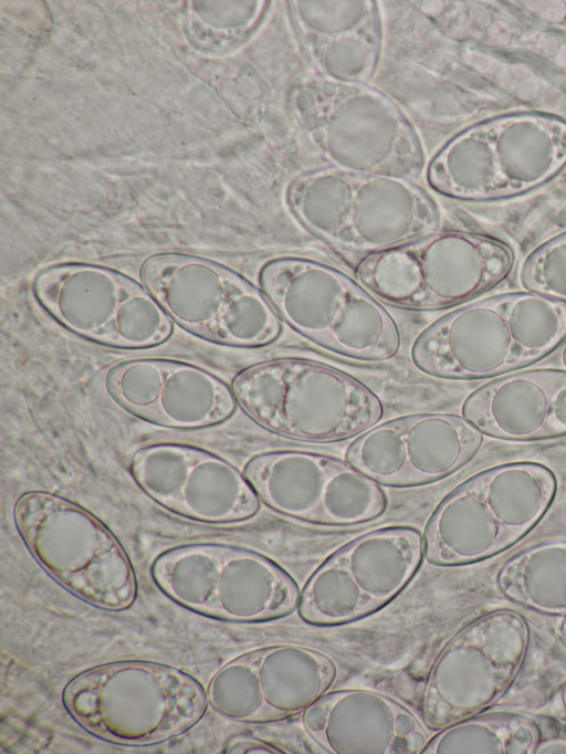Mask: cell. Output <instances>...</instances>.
Wrapping results in <instances>:
<instances>
[{
  "label": "cell",
  "instance_id": "5bb4252c",
  "mask_svg": "<svg viewBox=\"0 0 566 754\" xmlns=\"http://www.w3.org/2000/svg\"><path fill=\"white\" fill-rule=\"evenodd\" d=\"M422 535L395 526L366 533L332 554L310 577L298 599L307 624L335 626L368 616L410 583L423 558Z\"/></svg>",
  "mask_w": 566,
  "mask_h": 754
},
{
  "label": "cell",
  "instance_id": "9a60e30c",
  "mask_svg": "<svg viewBox=\"0 0 566 754\" xmlns=\"http://www.w3.org/2000/svg\"><path fill=\"white\" fill-rule=\"evenodd\" d=\"M244 475L268 507L308 523L356 525L377 519L387 507L378 483L348 462L323 454L261 453L249 460Z\"/></svg>",
  "mask_w": 566,
  "mask_h": 754
},
{
  "label": "cell",
  "instance_id": "83f0119b",
  "mask_svg": "<svg viewBox=\"0 0 566 754\" xmlns=\"http://www.w3.org/2000/svg\"><path fill=\"white\" fill-rule=\"evenodd\" d=\"M560 697H562L563 705L566 710V680L564 681V683L562 685Z\"/></svg>",
  "mask_w": 566,
  "mask_h": 754
},
{
  "label": "cell",
  "instance_id": "9c48e42d",
  "mask_svg": "<svg viewBox=\"0 0 566 754\" xmlns=\"http://www.w3.org/2000/svg\"><path fill=\"white\" fill-rule=\"evenodd\" d=\"M158 588L193 612L233 622H260L292 612L300 591L268 557L242 547L197 543L160 554L151 566Z\"/></svg>",
  "mask_w": 566,
  "mask_h": 754
},
{
  "label": "cell",
  "instance_id": "2e32d148",
  "mask_svg": "<svg viewBox=\"0 0 566 754\" xmlns=\"http://www.w3.org/2000/svg\"><path fill=\"white\" fill-rule=\"evenodd\" d=\"M337 676L334 660L294 643L264 646L223 664L208 687V702L239 723L276 722L302 714L329 691Z\"/></svg>",
  "mask_w": 566,
  "mask_h": 754
},
{
  "label": "cell",
  "instance_id": "ba28073f",
  "mask_svg": "<svg viewBox=\"0 0 566 754\" xmlns=\"http://www.w3.org/2000/svg\"><path fill=\"white\" fill-rule=\"evenodd\" d=\"M13 517L32 556L70 593L105 610L133 605V565L116 536L90 511L61 495L31 491L18 499Z\"/></svg>",
  "mask_w": 566,
  "mask_h": 754
},
{
  "label": "cell",
  "instance_id": "4316f807",
  "mask_svg": "<svg viewBox=\"0 0 566 754\" xmlns=\"http://www.w3.org/2000/svg\"><path fill=\"white\" fill-rule=\"evenodd\" d=\"M557 636L562 645L566 648V617L563 618L557 628Z\"/></svg>",
  "mask_w": 566,
  "mask_h": 754
},
{
  "label": "cell",
  "instance_id": "4fadbf2b",
  "mask_svg": "<svg viewBox=\"0 0 566 754\" xmlns=\"http://www.w3.org/2000/svg\"><path fill=\"white\" fill-rule=\"evenodd\" d=\"M33 291L62 326L103 345L147 348L171 334L169 316L148 290L106 268L55 265L36 275Z\"/></svg>",
  "mask_w": 566,
  "mask_h": 754
},
{
  "label": "cell",
  "instance_id": "d6986e66",
  "mask_svg": "<svg viewBox=\"0 0 566 754\" xmlns=\"http://www.w3.org/2000/svg\"><path fill=\"white\" fill-rule=\"evenodd\" d=\"M106 385L130 413L155 425L199 429L223 422L235 410L232 389L211 373L182 362L138 358L115 366Z\"/></svg>",
  "mask_w": 566,
  "mask_h": 754
},
{
  "label": "cell",
  "instance_id": "484cf974",
  "mask_svg": "<svg viewBox=\"0 0 566 754\" xmlns=\"http://www.w3.org/2000/svg\"><path fill=\"white\" fill-rule=\"evenodd\" d=\"M535 754H566V736H545Z\"/></svg>",
  "mask_w": 566,
  "mask_h": 754
},
{
  "label": "cell",
  "instance_id": "52a82bcc",
  "mask_svg": "<svg viewBox=\"0 0 566 754\" xmlns=\"http://www.w3.org/2000/svg\"><path fill=\"white\" fill-rule=\"evenodd\" d=\"M565 167L566 121L546 113H515L461 135L434 164L430 182L452 198L490 201L534 190Z\"/></svg>",
  "mask_w": 566,
  "mask_h": 754
},
{
  "label": "cell",
  "instance_id": "7a4b0ae2",
  "mask_svg": "<svg viewBox=\"0 0 566 754\" xmlns=\"http://www.w3.org/2000/svg\"><path fill=\"white\" fill-rule=\"evenodd\" d=\"M62 703L90 734L120 745H151L178 736L205 714L200 683L171 666L124 660L87 669L67 682Z\"/></svg>",
  "mask_w": 566,
  "mask_h": 754
},
{
  "label": "cell",
  "instance_id": "e0dca14e",
  "mask_svg": "<svg viewBox=\"0 0 566 754\" xmlns=\"http://www.w3.org/2000/svg\"><path fill=\"white\" fill-rule=\"evenodd\" d=\"M482 442L463 416L413 413L367 429L348 447L346 462L378 484L417 486L460 470Z\"/></svg>",
  "mask_w": 566,
  "mask_h": 754
},
{
  "label": "cell",
  "instance_id": "f1b7e54d",
  "mask_svg": "<svg viewBox=\"0 0 566 754\" xmlns=\"http://www.w3.org/2000/svg\"><path fill=\"white\" fill-rule=\"evenodd\" d=\"M563 359H564V363L566 365V348H565L564 354H563Z\"/></svg>",
  "mask_w": 566,
  "mask_h": 754
},
{
  "label": "cell",
  "instance_id": "277c9868",
  "mask_svg": "<svg viewBox=\"0 0 566 754\" xmlns=\"http://www.w3.org/2000/svg\"><path fill=\"white\" fill-rule=\"evenodd\" d=\"M259 287L282 322L336 354L363 362L392 358L399 327L359 282L325 263L297 256L266 261Z\"/></svg>",
  "mask_w": 566,
  "mask_h": 754
},
{
  "label": "cell",
  "instance_id": "cb8c5ba5",
  "mask_svg": "<svg viewBox=\"0 0 566 754\" xmlns=\"http://www.w3.org/2000/svg\"><path fill=\"white\" fill-rule=\"evenodd\" d=\"M521 282L527 291L566 304V232L527 256L521 270Z\"/></svg>",
  "mask_w": 566,
  "mask_h": 754
},
{
  "label": "cell",
  "instance_id": "8992f818",
  "mask_svg": "<svg viewBox=\"0 0 566 754\" xmlns=\"http://www.w3.org/2000/svg\"><path fill=\"white\" fill-rule=\"evenodd\" d=\"M514 252L494 237L444 231L366 255L355 276L380 302L409 311L454 306L503 282Z\"/></svg>",
  "mask_w": 566,
  "mask_h": 754
},
{
  "label": "cell",
  "instance_id": "ffe728a7",
  "mask_svg": "<svg viewBox=\"0 0 566 754\" xmlns=\"http://www.w3.org/2000/svg\"><path fill=\"white\" fill-rule=\"evenodd\" d=\"M302 726L333 754H420L430 739L412 711L365 689L326 692L302 713Z\"/></svg>",
  "mask_w": 566,
  "mask_h": 754
},
{
  "label": "cell",
  "instance_id": "5b68a950",
  "mask_svg": "<svg viewBox=\"0 0 566 754\" xmlns=\"http://www.w3.org/2000/svg\"><path fill=\"white\" fill-rule=\"evenodd\" d=\"M239 406L261 427L302 441L352 438L384 415L377 395L331 366L303 358H275L251 365L232 383Z\"/></svg>",
  "mask_w": 566,
  "mask_h": 754
},
{
  "label": "cell",
  "instance_id": "603a6c76",
  "mask_svg": "<svg viewBox=\"0 0 566 754\" xmlns=\"http://www.w3.org/2000/svg\"><path fill=\"white\" fill-rule=\"evenodd\" d=\"M544 737L533 714L484 711L437 731L421 754H535Z\"/></svg>",
  "mask_w": 566,
  "mask_h": 754
},
{
  "label": "cell",
  "instance_id": "30bf717a",
  "mask_svg": "<svg viewBox=\"0 0 566 754\" xmlns=\"http://www.w3.org/2000/svg\"><path fill=\"white\" fill-rule=\"evenodd\" d=\"M532 642L528 620L496 609L462 627L432 663L421 693V720L439 731L488 711L513 687Z\"/></svg>",
  "mask_w": 566,
  "mask_h": 754
},
{
  "label": "cell",
  "instance_id": "44dd1931",
  "mask_svg": "<svg viewBox=\"0 0 566 754\" xmlns=\"http://www.w3.org/2000/svg\"><path fill=\"white\" fill-rule=\"evenodd\" d=\"M462 416L503 440L566 436V370L532 369L490 381L465 399Z\"/></svg>",
  "mask_w": 566,
  "mask_h": 754
},
{
  "label": "cell",
  "instance_id": "6da1fadb",
  "mask_svg": "<svg viewBox=\"0 0 566 754\" xmlns=\"http://www.w3.org/2000/svg\"><path fill=\"white\" fill-rule=\"evenodd\" d=\"M565 341V303L531 291L515 292L441 316L418 335L410 356L432 377L485 379L534 364Z\"/></svg>",
  "mask_w": 566,
  "mask_h": 754
},
{
  "label": "cell",
  "instance_id": "3957f363",
  "mask_svg": "<svg viewBox=\"0 0 566 754\" xmlns=\"http://www.w3.org/2000/svg\"><path fill=\"white\" fill-rule=\"evenodd\" d=\"M556 492L555 474L538 462H507L483 470L436 507L422 536L423 556L438 566L496 556L543 520Z\"/></svg>",
  "mask_w": 566,
  "mask_h": 754
},
{
  "label": "cell",
  "instance_id": "ac0fdd59",
  "mask_svg": "<svg viewBox=\"0 0 566 754\" xmlns=\"http://www.w3.org/2000/svg\"><path fill=\"white\" fill-rule=\"evenodd\" d=\"M137 485L155 502L184 517L209 524L254 516L260 499L237 468L222 458L181 443H154L130 459Z\"/></svg>",
  "mask_w": 566,
  "mask_h": 754
},
{
  "label": "cell",
  "instance_id": "7c38bea8",
  "mask_svg": "<svg viewBox=\"0 0 566 754\" xmlns=\"http://www.w3.org/2000/svg\"><path fill=\"white\" fill-rule=\"evenodd\" d=\"M291 206L314 232L333 244L369 254L405 243L431 229L429 198L401 182L349 175L297 181Z\"/></svg>",
  "mask_w": 566,
  "mask_h": 754
},
{
  "label": "cell",
  "instance_id": "8fae6325",
  "mask_svg": "<svg viewBox=\"0 0 566 754\" xmlns=\"http://www.w3.org/2000/svg\"><path fill=\"white\" fill-rule=\"evenodd\" d=\"M142 275L169 318L209 341L262 347L281 335L282 321L260 287L220 264L166 253L150 258Z\"/></svg>",
  "mask_w": 566,
  "mask_h": 754
},
{
  "label": "cell",
  "instance_id": "7402d4cb",
  "mask_svg": "<svg viewBox=\"0 0 566 754\" xmlns=\"http://www.w3.org/2000/svg\"><path fill=\"white\" fill-rule=\"evenodd\" d=\"M495 584L515 605L549 617H566V538L534 544L510 557Z\"/></svg>",
  "mask_w": 566,
  "mask_h": 754
},
{
  "label": "cell",
  "instance_id": "d4e9b609",
  "mask_svg": "<svg viewBox=\"0 0 566 754\" xmlns=\"http://www.w3.org/2000/svg\"><path fill=\"white\" fill-rule=\"evenodd\" d=\"M224 753L230 754H286L289 751L283 750V747L277 746L271 742L253 739V737H239L229 742L224 748Z\"/></svg>",
  "mask_w": 566,
  "mask_h": 754
}]
</instances>
